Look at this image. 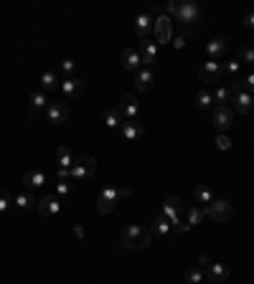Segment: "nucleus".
Masks as SVG:
<instances>
[{
  "mask_svg": "<svg viewBox=\"0 0 254 284\" xmlns=\"http://www.w3.org/2000/svg\"><path fill=\"white\" fill-rule=\"evenodd\" d=\"M150 241H153V233L145 231L140 223H130V226H125V231H122V244H125L127 249H132V251L147 249Z\"/></svg>",
  "mask_w": 254,
  "mask_h": 284,
  "instance_id": "1",
  "label": "nucleus"
},
{
  "mask_svg": "<svg viewBox=\"0 0 254 284\" xmlns=\"http://www.w3.org/2000/svg\"><path fill=\"white\" fill-rule=\"evenodd\" d=\"M132 196V188H115V185H110V188H104L99 196H97V211L102 213H112L115 211V206L122 201V198H130Z\"/></svg>",
  "mask_w": 254,
  "mask_h": 284,
  "instance_id": "2",
  "label": "nucleus"
},
{
  "mask_svg": "<svg viewBox=\"0 0 254 284\" xmlns=\"http://www.w3.org/2000/svg\"><path fill=\"white\" fill-rule=\"evenodd\" d=\"M229 102H231L234 112H239V114H249V112L254 109V99H252V94L242 91L239 81H231V84H229Z\"/></svg>",
  "mask_w": 254,
  "mask_h": 284,
  "instance_id": "3",
  "label": "nucleus"
},
{
  "mask_svg": "<svg viewBox=\"0 0 254 284\" xmlns=\"http://www.w3.org/2000/svg\"><path fill=\"white\" fill-rule=\"evenodd\" d=\"M94 170H97V160H94L92 155H79V157L74 160V165L69 168V178L84 180V178L94 175Z\"/></svg>",
  "mask_w": 254,
  "mask_h": 284,
  "instance_id": "4",
  "label": "nucleus"
},
{
  "mask_svg": "<svg viewBox=\"0 0 254 284\" xmlns=\"http://www.w3.org/2000/svg\"><path fill=\"white\" fill-rule=\"evenodd\" d=\"M231 203L229 201H224V198H214L208 206H206V216L211 218V221H216V223H226L229 218H231Z\"/></svg>",
  "mask_w": 254,
  "mask_h": 284,
  "instance_id": "5",
  "label": "nucleus"
},
{
  "mask_svg": "<svg viewBox=\"0 0 254 284\" xmlns=\"http://www.w3.org/2000/svg\"><path fill=\"white\" fill-rule=\"evenodd\" d=\"M183 211H186V203H183L178 196H168V198L163 201V216L171 221V226L183 221Z\"/></svg>",
  "mask_w": 254,
  "mask_h": 284,
  "instance_id": "6",
  "label": "nucleus"
},
{
  "mask_svg": "<svg viewBox=\"0 0 254 284\" xmlns=\"http://www.w3.org/2000/svg\"><path fill=\"white\" fill-rule=\"evenodd\" d=\"M211 125L224 135V132H229V127L234 125V109H229V107H214L211 109Z\"/></svg>",
  "mask_w": 254,
  "mask_h": 284,
  "instance_id": "7",
  "label": "nucleus"
},
{
  "mask_svg": "<svg viewBox=\"0 0 254 284\" xmlns=\"http://www.w3.org/2000/svg\"><path fill=\"white\" fill-rule=\"evenodd\" d=\"M153 33H155V43L168 46V41H173V20H171L168 15L155 18V28H153Z\"/></svg>",
  "mask_w": 254,
  "mask_h": 284,
  "instance_id": "8",
  "label": "nucleus"
},
{
  "mask_svg": "<svg viewBox=\"0 0 254 284\" xmlns=\"http://www.w3.org/2000/svg\"><path fill=\"white\" fill-rule=\"evenodd\" d=\"M117 112H120V117H122L125 122H137V117H140V104H137V99H135L132 94H125V97L120 99V104H117Z\"/></svg>",
  "mask_w": 254,
  "mask_h": 284,
  "instance_id": "9",
  "label": "nucleus"
},
{
  "mask_svg": "<svg viewBox=\"0 0 254 284\" xmlns=\"http://www.w3.org/2000/svg\"><path fill=\"white\" fill-rule=\"evenodd\" d=\"M176 20H181V23H198L201 20V10H198V5L193 3V0H181L178 3V15H176Z\"/></svg>",
  "mask_w": 254,
  "mask_h": 284,
  "instance_id": "10",
  "label": "nucleus"
},
{
  "mask_svg": "<svg viewBox=\"0 0 254 284\" xmlns=\"http://www.w3.org/2000/svg\"><path fill=\"white\" fill-rule=\"evenodd\" d=\"M36 206H38V213H41L44 218H56L59 211H61V198H59L56 193H51V196H44Z\"/></svg>",
  "mask_w": 254,
  "mask_h": 284,
  "instance_id": "11",
  "label": "nucleus"
},
{
  "mask_svg": "<svg viewBox=\"0 0 254 284\" xmlns=\"http://www.w3.org/2000/svg\"><path fill=\"white\" fill-rule=\"evenodd\" d=\"M221 76H224V66H221L219 61H206V64L198 69V79H201L203 84H216V81H221Z\"/></svg>",
  "mask_w": 254,
  "mask_h": 284,
  "instance_id": "12",
  "label": "nucleus"
},
{
  "mask_svg": "<svg viewBox=\"0 0 254 284\" xmlns=\"http://www.w3.org/2000/svg\"><path fill=\"white\" fill-rule=\"evenodd\" d=\"M153 28H155V20H153L150 13H140V15H135V20H132V31H135L142 41L153 33Z\"/></svg>",
  "mask_w": 254,
  "mask_h": 284,
  "instance_id": "13",
  "label": "nucleus"
},
{
  "mask_svg": "<svg viewBox=\"0 0 254 284\" xmlns=\"http://www.w3.org/2000/svg\"><path fill=\"white\" fill-rule=\"evenodd\" d=\"M137 54H140L142 66H145V69H150V66L158 61V43L145 38V41H140V51H137Z\"/></svg>",
  "mask_w": 254,
  "mask_h": 284,
  "instance_id": "14",
  "label": "nucleus"
},
{
  "mask_svg": "<svg viewBox=\"0 0 254 284\" xmlns=\"http://www.w3.org/2000/svg\"><path fill=\"white\" fill-rule=\"evenodd\" d=\"M59 89H61L64 94H66V99H76V97H81V94H84V89H87V81H81V79L71 76V79H64Z\"/></svg>",
  "mask_w": 254,
  "mask_h": 284,
  "instance_id": "15",
  "label": "nucleus"
},
{
  "mask_svg": "<svg viewBox=\"0 0 254 284\" xmlns=\"http://www.w3.org/2000/svg\"><path fill=\"white\" fill-rule=\"evenodd\" d=\"M46 120H49L51 125H64V122L69 120V107L61 104V102H51L49 109H46Z\"/></svg>",
  "mask_w": 254,
  "mask_h": 284,
  "instance_id": "16",
  "label": "nucleus"
},
{
  "mask_svg": "<svg viewBox=\"0 0 254 284\" xmlns=\"http://www.w3.org/2000/svg\"><path fill=\"white\" fill-rule=\"evenodd\" d=\"M226 49H229V41L224 36H219V38H214V41L206 43V54H208L211 61H221L224 54H226Z\"/></svg>",
  "mask_w": 254,
  "mask_h": 284,
  "instance_id": "17",
  "label": "nucleus"
},
{
  "mask_svg": "<svg viewBox=\"0 0 254 284\" xmlns=\"http://www.w3.org/2000/svg\"><path fill=\"white\" fill-rule=\"evenodd\" d=\"M44 109H49V104H46V94H44V91H33V94H31V99H28L26 114H28L31 120H36V117H38V112H44Z\"/></svg>",
  "mask_w": 254,
  "mask_h": 284,
  "instance_id": "18",
  "label": "nucleus"
},
{
  "mask_svg": "<svg viewBox=\"0 0 254 284\" xmlns=\"http://www.w3.org/2000/svg\"><path fill=\"white\" fill-rule=\"evenodd\" d=\"M120 61H122V69L130 71V74H137V71H140V66H142L140 54H137L135 49H125V51L120 54Z\"/></svg>",
  "mask_w": 254,
  "mask_h": 284,
  "instance_id": "19",
  "label": "nucleus"
},
{
  "mask_svg": "<svg viewBox=\"0 0 254 284\" xmlns=\"http://www.w3.org/2000/svg\"><path fill=\"white\" fill-rule=\"evenodd\" d=\"M206 279L211 284L226 282V279H229V269H226L224 264H211V267L206 269Z\"/></svg>",
  "mask_w": 254,
  "mask_h": 284,
  "instance_id": "20",
  "label": "nucleus"
},
{
  "mask_svg": "<svg viewBox=\"0 0 254 284\" xmlns=\"http://www.w3.org/2000/svg\"><path fill=\"white\" fill-rule=\"evenodd\" d=\"M23 183H26V188H28V191L41 188V185H46V173H41V170H26Z\"/></svg>",
  "mask_w": 254,
  "mask_h": 284,
  "instance_id": "21",
  "label": "nucleus"
},
{
  "mask_svg": "<svg viewBox=\"0 0 254 284\" xmlns=\"http://www.w3.org/2000/svg\"><path fill=\"white\" fill-rule=\"evenodd\" d=\"M122 137H125L127 142H135V140H140L142 135H145V127L142 125H137V122H122Z\"/></svg>",
  "mask_w": 254,
  "mask_h": 284,
  "instance_id": "22",
  "label": "nucleus"
},
{
  "mask_svg": "<svg viewBox=\"0 0 254 284\" xmlns=\"http://www.w3.org/2000/svg\"><path fill=\"white\" fill-rule=\"evenodd\" d=\"M153 81H155V76H153V71L150 69H140L137 74H135V86H137L140 91L153 89Z\"/></svg>",
  "mask_w": 254,
  "mask_h": 284,
  "instance_id": "23",
  "label": "nucleus"
},
{
  "mask_svg": "<svg viewBox=\"0 0 254 284\" xmlns=\"http://www.w3.org/2000/svg\"><path fill=\"white\" fill-rule=\"evenodd\" d=\"M150 233H155V236H168V233H171V221H168L163 213L155 216L153 223H150Z\"/></svg>",
  "mask_w": 254,
  "mask_h": 284,
  "instance_id": "24",
  "label": "nucleus"
},
{
  "mask_svg": "<svg viewBox=\"0 0 254 284\" xmlns=\"http://www.w3.org/2000/svg\"><path fill=\"white\" fill-rule=\"evenodd\" d=\"M56 162H59V168H71L74 165V157H71V150L66 147V145H59L56 147Z\"/></svg>",
  "mask_w": 254,
  "mask_h": 284,
  "instance_id": "25",
  "label": "nucleus"
},
{
  "mask_svg": "<svg viewBox=\"0 0 254 284\" xmlns=\"http://www.w3.org/2000/svg\"><path fill=\"white\" fill-rule=\"evenodd\" d=\"M206 218V206H190L188 208V228H193V226H198L201 221Z\"/></svg>",
  "mask_w": 254,
  "mask_h": 284,
  "instance_id": "26",
  "label": "nucleus"
},
{
  "mask_svg": "<svg viewBox=\"0 0 254 284\" xmlns=\"http://www.w3.org/2000/svg\"><path fill=\"white\" fill-rule=\"evenodd\" d=\"M41 86H44L46 91H54V89H59L61 84H59V76H56L54 71H44V74H41Z\"/></svg>",
  "mask_w": 254,
  "mask_h": 284,
  "instance_id": "27",
  "label": "nucleus"
},
{
  "mask_svg": "<svg viewBox=\"0 0 254 284\" xmlns=\"http://www.w3.org/2000/svg\"><path fill=\"white\" fill-rule=\"evenodd\" d=\"M196 107H198V109H203V112H206V109H211V107H214V94H211V91H206V89H201V91L196 94Z\"/></svg>",
  "mask_w": 254,
  "mask_h": 284,
  "instance_id": "28",
  "label": "nucleus"
},
{
  "mask_svg": "<svg viewBox=\"0 0 254 284\" xmlns=\"http://www.w3.org/2000/svg\"><path fill=\"white\" fill-rule=\"evenodd\" d=\"M193 196H196V201H198L201 206H208V203L214 201V191L206 188V185H198V188L193 191Z\"/></svg>",
  "mask_w": 254,
  "mask_h": 284,
  "instance_id": "29",
  "label": "nucleus"
},
{
  "mask_svg": "<svg viewBox=\"0 0 254 284\" xmlns=\"http://www.w3.org/2000/svg\"><path fill=\"white\" fill-rule=\"evenodd\" d=\"M183 282L186 284H203L206 282V272L198 269V267H196V269H188V272L183 274Z\"/></svg>",
  "mask_w": 254,
  "mask_h": 284,
  "instance_id": "30",
  "label": "nucleus"
},
{
  "mask_svg": "<svg viewBox=\"0 0 254 284\" xmlns=\"http://www.w3.org/2000/svg\"><path fill=\"white\" fill-rule=\"evenodd\" d=\"M237 61L254 66V46H242V49L237 51Z\"/></svg>",
  "mask_w": 254,
  "mask_h": 284,
  "instance_id": "31",
  "label": "nucleus"
},
{
  "mask_svg": "<svg viewBox=\"0 0 254 284\" xmlns=\"http://www.w3.org/2000/svg\"><path fill=\"white\" fill-rule=\"evenodd\" d=\"M104 122H107V127H112V130H117V127H122V117H120V112L117 109H107L104 112Z\"/></svg>",
  "mask_w": 254,
  "mask_h": 284,
  "instance_id": "32",
  "label": "nucleus"
},
{
  "mask_svg": "<svg viewBox=\"0 0 254 284\" xmlns=\"http://www.w3.org/2000/svg\"><path fill=\"white\" fill-rule=\"evenodd\" d=\"M36 203H38V201L33 198V193H31V191H26V193L15 196V206H18V208H23V211H26V208H31V206H36Z\"/></svg>",
  "mask_w": 254,
  "mask_h": 284,
  "instance_id": "33",
  "label": "nucleus"
},
{
  "mask_svg": "<svg viewBox=\"0 0 254 284\" xmlns=\"http://www.w3.org/2000/svg\"><path fill=\"white\" fill-rule=\"evenodd\" d=\"M214 107H229V86H219L214 94Z\"/></svg>",
  "mask_w": 254,
  "mask_h": 284,
  "instance_id": "34",
  "label": "nucleus"
},
{
  "mask_svg": "<svg viewBox=\"0 0 254 284\" xmlns=\"http://www.w3.org/2000/svg\"><path fill=\"white\" fill-rule=\"evenodd\" d=\"M239 71H242V64H239L237 59H234V61H226V64H224V74H229V76H231L234 81H239V79H242V74H239Z\"/></svg>",
  "mask_w": 254,
  "mask_h": 284,
  "instance_id": "35",
  "label": "nucleus"
},
{
  "mask_svg": "<svg viewBox=\"0 0 254 284\" xmlns=\"http://www.w3.org/2000/svg\"><path fill=\"white\" fill-rule=\"evenodd\" d=\"M239 86H242V91H247V94H254V71L244 74V76L239 79Z\"/></svg>",
  "mask_w": 254,
  "mask_h": 284,
  "instance_id": "36",
  "label": "nucleus"
},
{
  "mask_svg": "<svg viewBox=\"0 0 254 284\" xmlns=\"http://www.w3.org/2000/svg\"><path fill=\"white\" fill-rule=\"evenodd\" d=\"M61 71L66 74V79H71V76H74V71H76V61H74V59H64V61H61Z\"/></svg>",
  "mask_w": 254,
  "mask_h": 284,
  "instance_id": "37",
  "label": "nucleus"
},
{
  "mask_svg": "<svg viewBox=\"0 0 254 284\" xmlns=\"http://www.w3.org/2000/svg\"><path fill=\"white\" fill-rule=\"evenodd\" d=\"M69 193H71V183H69V180H59V183H56V196L64 198V196H69Z\"/></svg>",
  "mask_w": 254,
  "mask_h": 284,
  "instance_id": "38",
  "label": "nucleus"
},
{
  "mask_svg": "<svg viewBox=\"0 0 254 284\" xmlns=\"http://www.w3.org/2000/svg\"><path fill=\"white\" fill-rule=\"evenodd\" d=\"M163 10H165V15H168V18L173 20V18L178 15V0H168V5H165Z\"/></svg>",
  "mask_w": 254,
  "mask_h": 284,
  "instance_id": "39",
  "label": "nucleus"
},
{
  "mask_svg": "<svg viewBox=\"0 0 254 284\" xmlns=\"http://www.w3.org/2000/svg\"><path fill=\"white\" fill-rule=\"evenodd\" d=\"M10 203H13V201H10L8 191H3V188H0V213L8 211V206H10Z\"/></svg>",
  "mask_w": 254,
  "mask_h": 284,
  "instance_id": "40",
  "label": "nucleus"
},
{
  "mask_svg": "<svg viewBox=\"0 0 254 284\" xmlns=\"http://www.w3.org/2000/svg\"><path fill=\"white\" fill-rule=\"evenodd\" d=\"M216 147H219V150H229V147H231V140H229L226 135H219V137H216Z\"/></svg>",
  "mask_w": 254,
  "mask_h": 284,
  "instance_id": "41",
  "label": "nucleus"
},
{
  "mask_svg": "<svg viewBox=\"0 0 254 284\" xmlns=\"http://www.w3.org/2000/svg\"><path fill=\"white\" fill-rule=\"evenodd\" d=\"M211 264H214V262H211V259H208L206 254H201V256H198V269H203V272H206V269H208Z\"/></svg>",
  "mask_w": 254,
  "mask_h": 284,
  "instance_id": "42",
  "label": "nucleus"
},
{
  "mask_svg": "<svg viewBox=\"0 0 254 284\" xmlns=\"http://www.w3.org/2000/svg\"><path fill=\"white\" fill-rule=\"evenodd\" d=\"M147 13H150V15H158V18H160V15H165V10H163V5H153V8L147 10Z\"/></svg>",
  "mask_w": 254,
  "mask_h": 284,
  "instance_id": "43",
  "label": "nucleus"
},
{
  "mask_svg": "<svg viewBox=\"0 0 254 284\" xmlns=\"http://www.w3.org/2000/svg\"><path fill=\"white\" fill-rule=\"evenodd\" d=\"M186 41H188V38H186V36H176V41H173V46H176V49H178V51H181V49H183V46H186Z\"/></svg>",
  "mask_w": 254,
  "mask_h": 284,
  "instance_id": "44",
  "label": "nucleus"
},
{
  "mask_svg": "<svg viewBox=\"0 0 254 284\" xmlns=\"http://www.w3.org/2000/svg\"><path fill=\"white\" fill-rule=\"evenodd\" d=\"M244 28H249V31H254V13H249V15L244 18Z\"/></svg>",
  "mask_w": 254,
  "mask_h": 284,
  "instance_id": "45",
  "label": "nucleus"
},
{
  "mask_svg": "<svg viewBox=\"0 0 254 284\" xmlns=\"http://www.w3.org/2000/svg\"><path fill=\"white\" fill-rule=\"evenodd\" d=\"M59 180H71V178H69V170H66V168H59Z\"/></svg>",
  "mask_w": 254,
  "mask_h": 284,
  "instance_id": "46",
  "label": "nucleus"
},
{
  "mask_svg": "<svg viewBox=\"0 0 254 284\" xmlns=\"http://www.w3.org/2000/svg\"><path fill=\"white\" fill-rule=\"evenodd\" d=\"M74 233H76V239H84V228H81V226H76Z\"/></svg>",
  "mask_w": 254,
  "mask_h": 284,
  "instance_id": "47",
  "label": "nucleus"
}]
</instances>
